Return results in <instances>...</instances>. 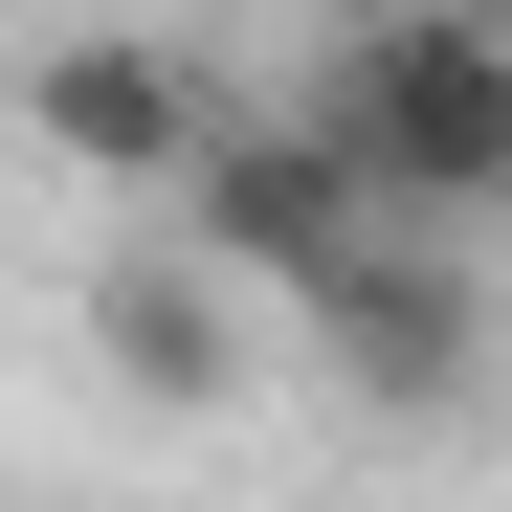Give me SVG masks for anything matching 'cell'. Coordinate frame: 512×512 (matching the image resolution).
<instances>
[{
  "instance_id": "5b68a950",
  "label": "cell",
  "mask_w": 512,
  "mask_h": 512,
  "mask_svg": "<svg viewBox=\"0 0 512 512\" xmlns=\"http://www.w3.org/2000/svg\"><path fill=\"white\" fill-rule=\"evenodd\" d=\"M90 357H112V401H156V423H223V401H245V312H223V268H112V290H90Z\"/></svg>"
},
{
  "instance_id": "3957f363",
  "label": "cell",
  "mask_w": 512,
  "mask_h": 512,
  "mask_svg": "<svg viewBox=\"0 0 512 512\" xmlns=\"http://www.w3.org/2000/svg\"><path fill=\"white\" fill-rule=\"evenodd\" d=\"M290 312H312V357L357 379L379 423H446V401L490 379V312H468V268H423L401 223H379V245H334V268H312Z\"/></svg>"
},
{
  "instance_id": "6da1fadb",
  "label": "cell",
  "mask_w": 512,
  "mask_h": 512,
  "mask_svg": "<svg viewBox=\"0 0 512 512\" xmlns=\"http://www.w3.org/2000/svg\"><path fill=\"white\" fill-rule=\"evenodd\" d=\"M312 134L379 179V223H468V201H512V23H468V0L357 23V45L312 67Z\"/></svg>"
},
{
  "instance_id": "277c9868",
  "label": "cell",
  "mask_w": 512,
  "mask_h": 512,
  "mask_svg": "<svg viewBox=\"0 0 512 512\" xmlns=\"http://www.w3.org/2000/svg\"><path fill=\"white\" fill-rule=\"evenodd\" d=\"M23 134L67 156V179H179V156L223 134V90H201L179 45H112V23H90V45H45V67H23Z\"/></svg>"
},
{
  "instance_id": "7a4b0ae2",
  "label": "cell",
  "mask_w": 512,
  "mask_h": 512,
  "mask_svg": "<svg viewBox=\"0 0 512 512\" xmlns=\"http://www.w3.org/2000/svg\"><path fill=\"white\" fill-rule=\"evenodd\" d=\"M179 201H201V268H223V290H312L334 245H379V179H357L312 112H223V134L179 156Z\"/></svg>"
}]
</instances>
